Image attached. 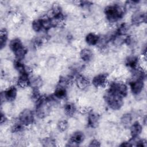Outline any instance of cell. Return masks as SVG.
I'll use <instances>...</instances> for the list:
<instances>
[{
  "mask_svg": "<svg viewBox=\"0 0 147 147\" xmlns=\"http://www.w3.org/2000/svg\"><path fill=\"white\" fill-rule=\"evenodd\" d=\"M106 101L113 110L119 109L123 105L122 98L108 91L106 95Z\"/></svg>",
  "mask_w": 147,
  "mask_h": 147,
  "instance_id": "cell-3",
  "label": "cell"
},
{
  "mask_svg": "<svg viewBox=\"0 0 147 147\" xmlns=\"http://www.w3.org/2000/svg\"><path fill=\"white\" fill-rule=\"evenodd\" d=\"M129 29V26L127 24H125V23L122 24L119 27L117 31L118 35L123 36L127 32Z\"/></svg>",
  "mask_w": 147,
  "mask_h": 147,
  "instance_id": "cell-23",
  "label": "cell"
},
{
  "mask_svg": "<svg viewBox=\"0 0 147 147\" xmlns=\"http://www.w3.org/2000/svg\"><path fill=\"white\" fill-rule=\"evenodd\" d=\"M80 56L83 61H89L92 59V52L88 49H83L80 53Z\"/></svg>",
  "mask_w": 147,
  "mask_h": 147,
  "instance_id": "cell-15",
  "label": "cell"
},
{
  "mask_svg": "<svg viewBox=\"0 0 147 147\" xmlns=\"http://www.w3.org/2000/svg\"><path fill=\"white\" fill-rule=\"evenodd\" d=\"M64 110L66 115L68 116H72L76 111V107L73 103H68L64 105Z\"/></svg>",
  "mask_w": 147,
  "mask_h": 147,
  "instance_id": "cell-16",
  "label": "cell"
},
{
  "mask_svg": "<svg viewBox=\"0 0 147 147\" xmlns=\"http://www.w3.org/2000/svg\"><path fill=\"white\" fill-rule=\"evenodd\" d=\"M57 127L61 131H64L68 127V122L65 120L60 121L57 124Z\"/></svg>",
  "mask_w": 147,
  "mask_h": 147,
  "instance_id": "cell-25",
  "label": "cell"
},
{
  "mask_svg": "<svg viewBox=\"0 0 147 147\" xmlns=\"http://www.w3.org/2000/svg\"><path fill=\"white\" fill-rule=\"evenodd\" d=\"M132 120V117L130 114H125L121 118V123L125 127H127L131 123Z\"/></svg>",
  "mask_w": 147,
  "mask_h": 147,
  "instance_id": "cell-21",
  "label": "cell"
},
{
  "mask_svg": "<svg viewBox=\"0 0 147 147\" xmlns=\"http://www.w3.org/2000/svg\"><path fill=\"white\" fill-rule=\"evenodd\" d=\"M7 39V32L5 29H2L0 32V46L2 49L6 45Z\"/></svg>",
  "mask_w": 147,
  "mask_h": 147,
  "instance_id": "cell-18",
  "label": "cell"
},
{
  "mask_svg": "<svg viewBox=\"0 0 147 147\" xmlns=\"http://www.w3.org/2000/svg\"><path fill=\"white\" fill-rule=\"evenodd\" d=\"M138 62V57L136 56H130L126 59V64L132 69H136Z\"/></svg>",
  "mask_w": 147,
  "mask_h": 147,
  "instance_id": "cell-17",
  "label": "cell"
},
{
  "mask_svg": "<svg viewBox=\"0 0 147 147\" xmlns=\"http://www.w3.org/2000/svg\"><path fill=\"white\" fill-rule=\"evenodd\" d=\"M44 144V146H54V141L49 138H45L43 140V142Z\"/></svg>",
  "mask_w": 147,
  "mask_h": 147,
  "instance_id": "cell-26",
  "label": "cell"
},
{
  "mask_svg": "<svg viewBox=\"0 0 147 147\" xmlns=\"http://www.w3.org/2000/svg\"><path fill=\"white\" fill-rule=\"evenodd\" d=\"M14 67L20 74L24 73L25 72H26L25 71V68L24 65L21 63H20V61H18V60L15 61V63H14Z\"/></svg>",
  "mask_w": 147,
  "mask_h": 147,
  "instance_id": "cell-24",
  "label": "cell"
},
{
  "mask_svg": "<svg viewBox=\"0 0 147 147\" xmlns=\"http://www.w3.org/2000/svg\"><path fill=\"white\" fill-rule=\"evenodd\" d=\"M84 138V136L83 133L81 131L75 132L72 136L69 141V145L71 144V146H77L79 143H81Z\"/></svg>",
  "mask_w": 147,
  "mask_h": 147,
  "instance_id": "cell-8",
  "label": "cell"
},
{
  "mask_svg": "<svg viewBox=\"0 0 147 147\" xmlns=\"http://www.w3.org/2000/svg\"><path fill=\"white\" fill-rule=\"evenodd\" d=\"M6 121V117L3 114H1V123L3 124V123H5Z\"/></svg>",
  "mask_w": 147,
  "mask_h": 147,
  "instance_id": "cell-28",
  "label": "cell"
},
{
  "mask_svg": "<svg viewBox=\"0 0 147 147\" xmlns=\"http://www.w3.org/2000/svg\"><path fill=\"white\" fill-rule=\"evenodd\" d=\"M107 82V75L105 74H100L93 78L92 83L96 87H103L106 85Z\"/></svg>",
  "mask_w": 147,
  "mask_h": 147,
  "instance_id": "cell-7",
  "label": "cell"
},
{
  "mask_svg": "<svg viewBox=\"0 0 147 147\" xmlns=\"http://www.w3.org/2000/svg\"><path fill=\"white\" fill-rule=\"evenodd\" d=\"M32 28L33 30L36 32L40 31L42 28V23L41 19H37L33 21L32 22Z\"/></svg>",
  "mask_w": 147,
  "mask_h": 147,
  "instance_id": "cell-22",
  "label": "cell"
},
{
  "mask_svg": "<svg viewBox=\"0 0 147 147\" xmlns=\"http://www.w3.org/2000/svg\"><path fill=\"white\" fill-rule=\"evenodd\" d=\"M9 47L13 52L17 60H22L27 53V50L23 46L21 41L18 38H15L10 42Z\"/></svg>",
  "mask_w": 147,
  "mask_h": 147,
  "instance_id": "cell-2",
  "label": "cell"
},
{
  "mask_svg": "<svg viewBox=\"0 0 147 147\" xmlns=\"http://www.w3.org/2000/svg\"><path fill=\"white\" fill-rule=\"evenodd\" d=\"M17 96V89L15 87L12 86L9 87L4 92V96L8 101H13Z\"/></svg>",
  "mask_w": 147,
  "mask_h": 147,
  "instance_id": "cell-12",
  "label": "cell"
},
{
  "mask_svg": "<svg viewBox=\"0 0 147 147\" xmlns=\"http://www.w3.org/2000/svg\"><path fill=\"white\" fill-rule=\"evenodd\" d=\"M19 120L20 123L25 126L32 124L34 121L33 113L29 109L23 110L19 115Z\"/></svg>",
  "mask_w": 147,
  "mask_h": 147,
  "instance_id": "cell-5",
  "label": "cell"
},
{
  "mask_svg": "<svg viewBox=\"0 0 147 147\" xmlns=\"http://www.w3.org/2000/svg\"><path fill=\"white\" fill-rule=\"evenodd\" d=\"M86 41L89 45H95L99 42V37L93 33H90L87 35Z\"/></svg>",
  "mask_w": 147,
  "mask_h": 147,
  "instance_id": "cell-14",
  "label": "cell"
},
{
  "mask_svg": "<svg viewBox=\"0 0 147 147\" xmlns=\"http://www.w3.org/2000/svg\"><path fill=\"white\" fill-rule=\"evenodd\" d=\"M106 18L110 22H115L120 20L123 14V9L118 4L107 6L105 9Z\"/></svg>",
  "mask_w": 147,
  "mask_h": 147,
  "instance_id": "cell-1",
  "label": "cell"
},
{
  "mask_svg": "<svg viewBox=\"0 0 147 147\" xmlns=\"http://www.w3.org/2000/svg\"><path fill=\"white\" fill-rule=\"evenodd\" d=\"M146 14L140 11H136L131 17V22L134 25H139L146 21Z\"/></svg>",
  "mask_w": 147,
  "mask_h": 147,
  "instance_id": "cell-9",
  "label": "cell"
},
{
  "mask_svg": "<svg viewBox=\"0 0 147 147\" xmlns=\"http://www.w3.org/2000/svg\"><path fill=\"white\" fill-rule=\"evenodd\" d=\"M100 145V143L98 140H94L90 142V144L89 146H99Z\"/></svg>",
  "mask_w": 147,
  "mask_h": 147,
  "instance_id": "cell-27",
  "label": "cell"
},
{
  "mask_svg": "<svg viewBox=\"0 0 147 147\" xmlns=\"http://www.w3.org/2000/svg\"><path fill=\"white\" fill-rule=\"evenodd\" d=\"M108 91L117 95L123 98V97L126 96L127 94V86L124 83L115 82H113L111 84Z\"/></svg>",
  "mask_w": 147,
  "mask_h": 147,
  "instance_id": "cell-4",
  "label": "cell"
},
{
  "mask_svg": "<svg viewBox=\"0 0 147 147\" xmlns=\"http://www.w3.org/2000/svg\"><path fill=\"white\" fill-rule=\"evenodd\" d=\"M142 131V126L138 122H134L130 127V133L133 138H137Z\"/></svg>",
  "mask_w": 147,
  "mask_h": 147,
  "instance_id": "cell-13",
  "label": "cell"
},
{
  "mask_svg": "<svg viewBox=\"0 0 147 147\" xmlns=\"http://www.w3.org/2000/svg\"><path fill=\"white\" fill-rule=\"evenodd\" d=\"M77 86L80 89H84L90 85L89 80L82 75H78L76 78Z\"/></svg>",
  "mask_w": 147,
  "mask_h": 147,
  "instance_id": "cell-11",
  "label": "cell"
},
{
  "mask_svg": "<svg viewBox=\"0 0 147 147\" xmlns=\"http://www.w3.org/2000/svg\"><path fill=\"white\" fill-rule=\"evenodd\" d=\"M130 86L131 90L134 94H139L142 91L144 87L143 79L136 78L134 80L130 82Z\"/></svg>",
  "mask_w": 147,
  "mask_h": 147,
  "instance_id": "cell-6",
  "label": "cell"
},
{
  "mask_svg": "<svg viewBox=\"0 0 147 147\" xmlns=\"http://www.w3.org/2000/svg\"><path fill=\"white\" fill-rule=\"evenodd\" d=\"M99 121V116L94 113H91L90 114L88 117V125L91 127H95L98 123Z\"/></svg>",
  "mask_w": 147,
  "mask_h": 147,
  "instance_id": "cell-19",
  "label": "cell"
},
{
  "mask_svg": "<svg viewBox=\"0 0 147 147\" xmlns=\"http://www.w3.org/2000/svg\"><path fill=\"white\" fill-rule=\"evenodd\" d=\"M30 83V80L26 72L20 74L17 80V84L21 87H26Z\"/></svg>",
  "mask_w": 147,
  "mask_h": 147,
  "instance_id": "cell-10",
  "label": "cell"
},
{
  "mask_svg": "<svg viewBox=\"0 0 147 147\" xmlns=\"http://www.w3.org/2000/svg\"><path fill=\"white\" fill-rule=\"evenodd\" d=\"M67 94L65 88L59 87L57 86L55 91V96L59 99H63L65 97Z\"/></svg>",
  "mask_w": 147,
  "mask_h": 147,
  "instance_id": "cell-20",
  "label": "cell"
}]
</instances>
